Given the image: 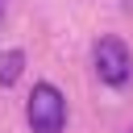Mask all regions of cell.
Segmentation results:
<instances>
[{"instance_id":"obj_1","label":"cell","mask_w":133,"mask_h":133,"mask_svg":"<svg viewBox=\"0 0 133 133\" xmlns=\"http://www.w3.org/2000/svg\"><path fill=\"white\" fill-rule=\"evenodd\" d=\"M25 116H29L33 133H62V125H66V100H62V91L54 83H37L29 91Z\"/></svg>"},{"instance_id":"obj_2","label":"cell","mask_w":133,"mask_h":133,"mask_svg":"<svg viewBox=\"0 0 133 133\" xmlns=\"http://www.w3.org/2000/svg\"><path fill=\"white\" fill-rule=\"evenodd\" d=\"M91 62H96V75H100V83H108V87H125V83H129V75H133L129 46H125L116 33H104V37L96 42V50H91Z\"/></svg>"},{"instance_id":"obj_3","label":"cell","mask_w":133,"mask_h":133,"mask_svg":"<svg viewBox=\"0 0 133 133\" xmlns=\"http://www.w3.org/2000/svg\"><path fill=\"white\" fill-rule=\"evenodd\" d=\"M21 71H25V54L21 50H4L0 54V87H12L21 79Z\"/></svg>"},{"instance_id":"obj_4","label":"cell","mask_w":133,"mask_h":133,"mask_svg":"<svg viewBox=\"0 0 133 133\" xmlns=\"http://www.w3.org/2000/svg\"><path fill=\"white\" fill-rule=\"evenodd\" d=\"M125 12H133V0H125Z\"/></svg>"},{"instance_id":"obj_5","label":"cell","mask_w":133,"mask_h":133,"mask_svg":"<svg viewBox=\"0 0 133 133\" xmlns=\"http://www.w3.org/2000/svg\"><path fill=\"white\" fill-rule=\"evenodd\" d=\"M129 133H133V129H129Z\"/></svg>"}]
</instances>
